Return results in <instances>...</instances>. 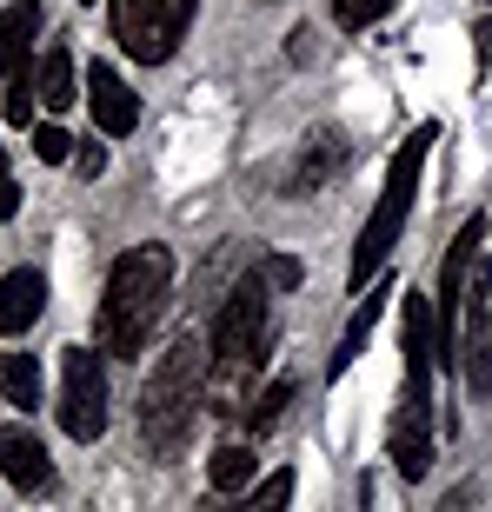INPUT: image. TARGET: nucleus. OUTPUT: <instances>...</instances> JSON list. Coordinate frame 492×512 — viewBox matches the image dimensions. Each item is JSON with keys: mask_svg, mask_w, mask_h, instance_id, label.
Masks as SVG:
<instances>
[{"mask_svg": "<svg viewBox=\"0 0 492 512\" xmlns=\"http://www.w3.org/2000/svg\"><path fill=\"white\" fill-rule=\"evenodd\" d=\"M266 353H273V286H266L260 266H246L227 286V306H220L207 340V413L220 419L246 413L253 380L266 373Z\"/></svg>", "mask_w": 492, "mask_h": 512, "instance_id": "nucleus-1", "label": "nucleus"}, {"mask_svg": "<svg viewBox=\"0 0 492 512\" xmlns=\"http://www.w3.org/2000/svg\"><path fill=\"white\" fill-rule=\"evenodd\" d=\"M167 293H173V247H160V240L127 247L107 273V293H100L94 346L114 353V360H140L160 313H167Z\"/></svg>", "mask_w": 492, "mask_h": 512, "instance_id": "nucleus-2", "label": "nucleus"}, {"mask_svg": "<svg viewBox=\"0 0 492 512\" xmlns=\"http://www.w3.org/2000/svg\"><path fill=\"white\" fill-rule=\"evenodd\" d=\"M399 353H406V380H399V413H393V433H386V459H393V473L413 486V479H426V466H433V366H439V346H433V300H426V293H406Z\"/></svg>", "mask_w": 492, "mask_h": 512, "instance_id": "nucleus-3", "label": "nucleus"}, {"mask_svg": "<svg viewBox=\"0 0 492 512\" xmlns=\"http://www.w3.org/2000/svg\"><path fill=\"white\" fill-rule=\"evenodd\" d=\"M207 406V346L180 333L160 353V366L140 386V439L153 446V459H180L193 439V419Z\"/></svg>", "mask_w": 492, "mask_h": 512, "instance_id": "nucleus-4", "label": "nucleus"}, {"mask_svg": "<svg viewBox=\"0 0 492 512\" xmlns=\"http://www.w3.org/2000/svg\"><path fill=\"white\" fill-rule=\"evenodd\" d=\"M426 153H433V127H413V133H406V147L393 153V167H386V187H379L373 220H366V227H360V240H353L346 293H360V286L373 280L379 266L393 260L399 233H406V213H413V193H419V167H426Z\"/></svg>", "mask_w": 492, "mask_h": 512, "instance_id": "nucleus-5", "label": "nucleus"}, {"mask_svg": "<svg viewBox=\"0 0 492 512\" xmlns=\"http://www.w3.org/2000/svg\"><path fill=\"white\" fill-rule=\"evenodd\" d=\"M453 373H466V393H492V220L479 227V247L466 260V300H459V360Z\"/></svg>", "mask_w": 492, "mask_h": 512, "instance_id": "nucleus-6", "label": "nucleus"}, {"mask_svg": "<svg viewBox=\"0 0 492 512\" xmlns=\"http://www.w3.org/2000/svg\"><path fill=\"white\" fill-rule=\"evenodd\" d=\"M200 0H114V40L120 54L140 60V67H160V60L180 54Z\"/></svg>", "mask_w": 492, "mask_h": 512, "instance_id": "nucleus-7", "label": "nucleus"}, {"mask_svg": "<svg viewBox=\"0 0 492 512\" xmlns=\"http://www.w3.org/2000/svg\"><path fill=\"white\" fill-rule=\"evenodd\" d=\"M60 426L80 446H94L107 433V360H100V346H67V360H60Z\"/></svg>", "mask_w": 492, "mask_h": 512, "instance_id": "nucleus-8", "label": "nucleus"}, {"mask_svg": "<svg viewBox=\"0 0 492 512\" xmlns=\"http://www.w3.org/2000/svg\"><path fill=\"white\" fill-rule=\"evenodd\" d=\"M346 167H353V140L340 127H313L300 140V153H293V167H286V193L293 200H320Z\"/></svg>", "mask_w": 492, "mask_h": 512, "instance_id": "nucleus-9", "label": "nucleus"}, {"mask_svg": "<svg viewBox=\"0 0 492 512\" xmlns=\"http://www.w3.org/2000/svg\"><path fill=\"white\" fill-rule=\"evenodd\" d=\"M0 479L14 486V493L40 499V493H54V459H47V446H40L34 426H0Z\"/></svg>", "mask_w": 492, "mask_h": 512, "instance_id": "nucleus-10", "label": "nucleus"}, {"mask_svg": "<svg viewBox=\"0 0 492 512\" xmlns=\"http://www.w3.org/2000/svg\"><path fill=\"white\" fill-rule=\"evenodd\" d=\"M87 107H94V127L107 133V140H120V133L140 127V94H133L127 80L107 67V60H94L87 67Z\"/></svg>", "mask_w": 492, "mask_h": 512, "instance_id": "nucleus-11", "label": "nucleus"}, {"mask_svg": "<svg viewBox=\"0 0 492 512\" xmlns=\"http://www.w3.org/2000/svg\"><path fill=\"white\" fill-rule=\"evenodd\" d=\"M40 313H47V273H40V266H14V273H0V333L20 340Z\"/></svg>", "mask_w": 492, "mask_h": 512, "instance_id": "nucleus-12", "label": "nucleus"}, {"mask_svg": "<svg viewBox=\"0 0 492 512\" xmlns=\"http://www.w3.org/2000/svg\"><path fill=\"white\" fill-rule=\"evenodd\" d=\"M386 300H393V286H386V280L373 273V280L360 286V306H353V320H346L340 346H333V366H326V380H340L346 366H353V360L366 353V340H373V326H379V306H386Z\"/></svg>", "mask_w": 492, "mask_h": 512, "instance_id": "nucleus-13", "label": "nucleus"}, {"mask_svg": "<svg viewBox=\"0 0 492 512\" xmlns=\"http://www.w3.org/2000/svg\"><path fill=\"white\" fill-rule=\"evenodd\" d=\"M34 34H40V0H14V7L0 14V80L27 74V60H34Z\"/></svg>", "mask_w": 492, "mask_h": 512, "instance_id": "nucleus-14", "label": "nucleus"}, {"mask_svg": "<svg viewBox=\"0 0 492 512\" xmlns=\"http://www.w3.org/2000/svg\"><path fill=\"white\" fill-rule=\"evenodd\" d=\"M34 94H40V107H54V114H67V107H74L80 80H74V54H67V40H54V47L40 54V67H34Z\"/></svg>", "mask_w": 492, "mask_h": 512, "instance_id": "nucleus-15", "label": "nucleus"}, {"mask_svg": "<svg viewBox=\"0 0 492 512\" xmlns=\"http://www.w3.org/2000/svg\"><path fill=\"white\" fill-rule=\"evenodd\" d=\"M293 399H300V380H293V373H280V380H266L260 393L246 399V439L273 433V426L286 419V406H293Z\"/></svg>", "mask_w": 492, "mask_h": 512, "instance_id": "nucleus-16", "label": "nucleus"}, {"mask_svg": "<svg viewBox=\"0 0 492 512\" xmlns=\"http://www.w3.org/2000/svg\"><path fill=\"white\" fill-rule=\"evenodd\" d=\"M0 399L20 406V413L40 406V360L34 353H0Z\"/></svg>", "mask_w": 492, "mask_h": 512, "instance_id": "nucleus-17", "label": "nucleus"}, {"mask_svg": "<svg viewBox=\"0 0 492 512\" xmlns=\"http://www.w3.org/2000/svg\"><path fill=\"white\" fill-rule=\"evenodd\" d=\"M253 466H260V459H253V439H227V446H220V453L207 459V479H213V493H246V486H253Z\"/></svg>", "mask_w": 492, "mask_h": 512, "instance_id": "nucleus-18", "label": "nucleus"}, {"mask_svg": "<svg viewBox=\"0 0 492 512\" xmlns=\"http://www.w3.org/2000/svg\"><path fill=\"white\" fill-rule=\"evenodd\" d=\"M399 0H333V20H340L346 34H360V27H373V20H386Z\"/></svg>", "mask_w": 492, "mask_h": 512, "instance_id": "nucleus-19", "label": "nucleus"}, {"mask_svg": "<svg viewBox=\"0 0 492 512\" xmlns=\"http://www.w3.org/2000/svg\"><path fill=\"white\" fill-rule=\"evenodd\" d=\"M34 67H27V74H14L7 80V120H14V127H34Z\"/></svg>", "mask_w": 492, "mask_h": 512, "instance_id": "nucleus-20", "label": "nucleus"}, {"mask_svg": "<svg viewBox=\"0 0 492 512\" xmlns=\"http://www.w3.org/2000/svg\"><path fill=\"white\" fill-rule=\"evenodd\" d=\"M34 153L47 160V167H60V160H74V147H67V127H54V120H47V127H34Z\"/></svg>", "mask_w": 492, "mask_h": 512, "instance_id": "nucleus-21", "label": "nucleus"}, {"mask_svg": "<svg viewBox=\"0 0 492 512\" xmlns=\"http://www.w3.org/2000/svg\"><path fill=\"white\" fill-rule=\"evenodd\" d=\"M260 273H266V286H273V293H293V286L306 280V266H300V260H286V253L260 260Z\"/></svg>", "mask_w": 492, "mask_h": 512, "instance_id": "nucleus-22", "label": "nucleus"}, {"mask_svg": "<svg viewBox=\"0 0 492 512\" xmlns=\"http://www.w3.org/2000/svg\"><path fill=\"white\" fill-rule=\"evenodd\" d=\"M246 499H260V506H286V499H293V473H273V479H260V486H246Z\"/></svg>", "mask_w": 492, "mask_h": 512, "instance_id": "nucleus-23", "label": "nucleus"}, {"mask_svg": "<svg viewBox=\"0 0 492 512\" xmlns=\"http://www.w3.org/2000/svg\"><path fill=\"white\" fill-rule=\"evenodd\" d=\"M20 213V187H14V173H7V153H0V220H14Z\"/></svg>", "mask_w": 492, "mask_h": 512, "instance_id": "nucleus-24", "label": "nucleus"}, {"mask_svg": "<svg viewBox=\"0 0 492 512\" xmlns=\"http://www.w3.org/2000/svg\"><path fill=\"white\" fill-rule=\"evenodd\" d=\"M74 173H87V180H94V173H107V147H94V140H87V147L74 153Z\"/></svg>", "mask_w": 492, "mask_h": 512, "instance_id": "nucleus-25", "label": "nucleus"}, {"mask_svg": "<svg viewBox=\"0 0 492 512\" xmlns=\"http://www.w3.org/2000/svg\"><path fill=\"white\" fill-rule=\"evenodd\" d=\"M80 7H87V0H80Z\"/></svg>", "mask_w": 492, "mask_h": 512, "instance_id": "nucleus-26", "label": "nucleus"}]
</instances>
